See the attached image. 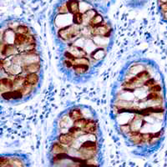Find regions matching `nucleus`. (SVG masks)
<instances>
[{
	"label": "nucleus",
	"mask_w": 167,
	"mask_h": 167,
	"mask_svg": "<svg viewBox=\"0 0 167 167\" xmlns=\"http://www.w3.org/2000/svg\"><path fill=\"white\" fill-rule=\"evenodd\" d=\"M81 130L71 144L54 142L50 148V167H101L102 157L95 134Z\"/></svg>",
	"instance_id": "f257e3e1"
},
{
	"label": "nucleus",
	"mask_w": 167,
	"mask_h": 167,
	"mask_svg": "<svg viewBox=\"0 0 167 167\" xmlns=\"http://www.w3.org/2000/svg\"><path fill=\"white\" fill-rule=\"evenodd\" d=\"M0 167H30V165L24 156L1 155Z\"/></svg>",
	"instance_id": "f03ea898"
},
{
	"label": "nucleus",
	"mask_w": 167,
	"mask_h": 167,
	"mask_svg": "<svg viewBox=\"0 0 167 167\" xmlns=\"http://www.w3.org/2000/svg\"><path fill=\"white\" fill-rule=\"evenodd\" d=\"M79 33H80V28L79 27V25L73 24L61 28L60 30H58V36L64 40H69L78 36Z\"/></svg>",
	"instance_id": "7ed1b4c3"
},
{
	"label": "nucleus",
	"mask_w": 167,
	"mask_h": 167,
	"mask_svg": "<svg viewBox=\"0 0 167 167\" xmlns=\"http://www.w3.org/2000/svg\"><path fill=\"white\" fill-rule=\"evenodd\" d=\"M14 89V80L8 77H4V78L0 79V92L3 93V92L11 91Z\"/></svg>",
	"instance_id": "20e7f679"
},
{
	"label": "nucleus",
	"mask_w": 167,
	"mask_h": 167,
	"mask_svg": "<svg viewBox=\"0 0 167 167\" xmlns=\"http://www.w3.org/2000/svg\"><path fill=\"white\" fill-rule=\"evenodd\" d=\"M84 133L95 134L98 131V123L95 120H92L88 119L86 124L83 128L81 129Z\"/></svg>",
	"instance_id": "39448f33"
},
{
	"label": "nucleus",
	"mask_w": 167,
	"mask_h": 167,
	"mask_svg": "<svg viewBox=\"0 0 167 167\" xmlns=\"http://www.w3.org/2000/svg\"><path fill=\"white\" fill-rule=\"evenodd\" d=\"M17 50H18V49L14 44H7L6 43V44H3L0 54L3 56V58L4 57H8V56L16 53Z\"/></svg>",
	"instance_id": "423d86ee"
},
{
	"label": "nucleus",
	"mask_w": 167,
	"mask_h": 167,
	"mask_svg": "<svg viewBox=\"0 0 167 167\" xmlns=\"http://www.w3.org/2000/svg\"><path fill=\"white\" fill-rule=\"evenodd\" d=\"M68 13L71 14H75L79 12V0H68L65 3Z\"/></svg>",
	"instance_id": "0eeeda50"
},
{
	"label": "nucleus",
	"mask_w": 167,
	"mask_h": 167,
	"mask_svg": "<svg viewBox=\"0 0 167 167\" xmlns=\"http://www.w3.org/2000/svg\"><path fill=\"white\" fill-rule=\"evenodd\" d=\"M25 81L33 88L36 86L39 81V76L38 73H29L25 75Z\"/></svg>",
	"instance_id": "6e6552de"
},
{
	"label": "nucleus",
	"mask_w": 167,
	"mask_h": 167,
	"mask_svg": "<svg viewBox=\"0 0 167 167\" xmlns=\"http://www.w3.org/2000/svg\"><path fill=\"white\" fill-rule=\"evenodd\" d=\"M89 25L90 28H94V27H96V26L105 25V19H104L103 17L97 14L89 20Z\"/></svg>",
	"instance_id": "1a4fd4ad"
},
{
	"label": "nucleus",
	"mask_w": 167,
	"mask_h": 167,
	"mask_svg": "<svg viewBox=\"0 0 167 167\" xmlns=\"http://www.w3.org/2000/svg\"><path fill=\"white\" fill-rule=\"evenodd\" d=\"M89 69V65L86 64H75L74 65V70L76 74L79 75H83L84 73H86Z\"/></svg>",
	"instance_id": "9d476101"
},
{
	"label": "nucleus",
	"mask_w": 167,
	"mask_h": 167,
	"mask_svg": "<svg viewBox=\"0 0 167 167\" xmlns=\"http://www.w3.org/2000/svg\"><path fill=\"white\" fill-rule=\"evenodd\" d=\"M90 57L93 59H95V60H100L102 58L105 57V49H99L94 50L93 52L90 54Z\"/></svg>",
	"instance_id": "9b49d317"
},
{
	"label": "nucleus",
	"mask_w": 167,
	"mask_h": 167,
	"mask_svg": "<svg viewBox=\"0 0 167 167\" xmlns=\"http://www.w3.org/2000/svg\"><path fill=\"white\" fill-rule=\"evenodd\" d=\"M70 118L74 121L83 118V114L79 109H73L70 112Z\"/></svg>",
	"instance_id": "f8f14e48"
},
{
	"label": "nucleus",
	"mask_w": 167,
	"mask_h": 167,
	"mask_svg": "<svg viewBox=\"0 0 167 167\" xmlns=\"http://www.w3.org/2000/svg\"><path fill=\"white\" fill-rule=\"evenodd\" d=\"M72 21L75 25H80L81 24H83V14L79 12L77 14H74L72 17Z\"/></svg>",
	"instance_id": "ddd939ff"
},
{
	"label": "nucleus",
	"mask_w": 167,
	"mask_h": 167,
	"mask_svg": "<svg viewBox=\"0 0 167 167\" xmlns=\"http://www.w3.org/2000/svg\"><path fill=\"white\" fill-rule=\"evenodd\" d=\"M16 32L17 33H25V34H29V28L27 27V26H25L24 24H19L17 26L16 28Z\"/></svg>",
	"instance_id": "4468645a"
},
{
	"label": "nucleus",
	"mask_w": 167,
	"mask_h": 167,
	"mask_svg": "<svg viewBox=\"0 0 167 167\" xmlns=\"http://www.w3.org/2000/svg\"><path fill=\"white\" fill-rule=\"evenodd\" d=\"M4 62H5V59L3 58H0V73L2 71V70L3 69V65H4Z\"/></svg>",
	"instance_id": "2eb2a0df"
},
{
	"label": "nucleus",
	"mask_w": 167,
	"mask_h": 167,
	"mask_svg": "<svg viewBox=\"0 0 167 167\" xmlns=\"http://www.w3.org/2000/svg\"><path fill=\"white\" fill-rule=\"evenodd\" d=\"M3 42L0 41V54H1V50H2V47H3Z\"/></svg>",
	"instance_id": "dca6fc26"
}]
</instances>
